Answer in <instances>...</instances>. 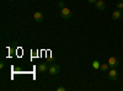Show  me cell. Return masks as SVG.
I'll return each instance as SVG.
<instances>
[{"label": "cell", "mask_w": 123, "mask_h": 91, "mask_svg": "<svg viewBox=\"0 0 123 91\" xmlns=\"http://www.w3.org/2000/svg\"><path fill=\"white\" fill-rule=\"evenodd\" d=\"M100 67H101V63L98 62V60H94V62H92V68L94 69H100Z\"/></svg>", "instance_id": "10"}, {"label": "cell", "mask_w": 123, "mask_h": 91, "mask_svg": "<svg viewBox=\"0 0 123 91\" xmlns=\"http://www.w3.org/2000/svg\"><path fill=\"white\" fill-rule=\"evenodd\" d=\"M95 7L97 10H100V11H104V10H106V3L104 0H97L95 3Z\"/></svg>", "instance_id": "5"}, {"label": "cell", "mask_w": 123, "mask_h": 91, "mask_svg": "<svg viewBox=\"0 0 123 91\" xmlns=\"http://www.w3.org/2000/svg\"><path fill=\"white\" fill-rule=\"evenodd\" d=\"M117 9H118V10L123 9V1H118V3H117Z\"/></svg>", "instance_id": "11"}, {"label": "cell", "mask_w": 123, "mask_h": 91, "mask_svg": "<svg viewBox=\"0 0 123 91\" xmlns=\"http://www.w3.org/2000/svg\"><path fill=\"white\" fill-rule=\"evenodd\" d=\"M108 79L111 80V81H116V80L118 79V73H117L116 68H111L108 70Z\"/></svg>", "instance_id": "2"}, {"label": "cell", "mask_w": 123, "mask_h": 91, "mask_svg": "<svg viewBox=\"0 0 123 91\" xmlns=\"http://www.w3.org/2000/svg\"><path fill=\"white\" fill-rule=\"evenodd\" d=\"M96 1H97V0H87V3H89V4H95Z\"/></svg>", "instance_id": "14"}, {"label": "cell", "mask_w": 123, "mask_h": 91, "mask_svg": "<svg viewBox=\"0 0 123 91\" xmlns=\"http://www.w3.org/2000/svg\"><path fill=\"white\" fill-rule=\"evenodd\" d=\"M64 4H65L64 1H59V3H58V6H59L60 9H63V7H65V5H64Z\"/></svg>", "instance_id": "12"}, {"label": "cell", "mask_w": 123, "mask_h": 91, "mask_svg": "<svg viewBox=\"0 0 123 91\" xmlns=\"http://www.w3.org/2000/svg\"><path fill=\"white\" fill-rule=\"evenodd\" d=\"M122 17V12H121V10H116V11L112 12V18L113 20H119Z\"/></svg>", "instance_id": "8"}, {"label": "cell", "mask_w": 123, "mask_h": 91, "mask_svg": "<svg viewBox=\"0 0 123 91\" xmlns=\"http://www.w3.org/2000/svg\"><path fill=\"white\" fill-rule=\"evenodd\" d=\"M48 67H49V65H47V64H44V63L39 64V65L37 67V70H38V73H46L47 70H48Z\"/></svg>", "instance_id": "7"}, {"label": "cell", "mask_w": 123, "mask_h": 91, "mask_svg": "<svg viewBox=\"0 0 123 91\" xmlns=\"http://www.w3.org/2000/svg\"><path fill=\"white\" fill-rule=\"evenodd\" d=\"M100 69L102 70V72H108V70H110V65H108V63H102L101 67H100Z\"/></svg>", "instance_id": "9"}, {"label": "cell", "mask_w": 123, "mask_h": 91, "mask_svg": "<svg viewBox=\"0 0 123 91\" xmlns=\"http://www.w3.org/2000/svg\"><path fill=\"white\" fill-rule=\"evenodd\" d=\"M33 18H35L36 22H42L44 17H43V14L41 12V11H36V12L33 14Z\"/></svg>", "instance_id": "6"}, {"label": "cell", "mask_w": 123, "mask_h": 91, "mask_svg": "<svg viewBox=\"0 0 123 91\" xmlns=\"http://www.w3.org/2000/svg\"><path fill=\"white\" fill-rule=\"evenodd\" d=\"M7 1H11V3H14V1H16V0H7Z\"/></svg>", "instance_id": "15"}, {"label": "cell", "mask_w": 123, "mask_h": 91, "mask_svg": "<svg viewBox=\"0 0 123 91\" xmlns=\"http://www.w3.org/2000/svg\"><path fill=\"white\" fill-rule=\"evenodd\" d=\"M59 72H60V67H59L58 64H55V63L49 64V67H48V73H49L50 75H57V74H59Z\"/></svg>", "instance_id": "1"}, {"label": "cell", "mask_w": 123, "mask_h": 91, "mask_svg": "<svg viewBox=\"0 0 123 91\" xmlns=\"http://www.w3.org/2000/svg\"><path fill=\"white\" fill-rule=\"evenodd\" d=\"M107 63H108L110 68H117V67L119 65V60H118V58H116V57H110L108 60H107Z\"/></svg>", "instance_id": "4"}, {"label": "cell", "mask_w": 123, "mask_h": 91, "mask_svg": "<svg viewBox=\"0 0 123 91\" xmlns=\"http://www.w3.org/2000/svg\"><path fill=\"white\" fill-rule=\"evenodd\" d=\"M71 10L69 9V7H63V9H60V16L63 17V18H70L71 17Z\"/></svg>", "instance_id": "3"}, {"label": "cell", "mask_w": 123, "mask_h": 91, "mask_svg": "<svg viewBox=\"0 0 123 91\" xmlns=\"http://www.w3.org/2000/svg\"><path fill=\"white\" fill-rule=\"evenodd\" d=\"M67 89L64 87V86H59V87H57V91H65Z\"/></svg>", "instance_id": "13"}]
</instances>
